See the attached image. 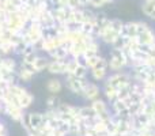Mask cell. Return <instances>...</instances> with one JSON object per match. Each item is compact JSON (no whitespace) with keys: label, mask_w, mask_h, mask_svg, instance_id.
<instances>
[{"label":"cell","mask_w":155,"mask_h":136,"mask_svg":"<svg viewBox=\"0 0 155 136\" xmlns=\"http://www.w3.org/2000/svg\"><path fill=\"white\" fill-rule=\"evenodd\" d=\"M93 76L95 80H102L107 76V68H98L94 67L93 68Z\"/></svg>","instance_id":"5b68a950"},{"label":"cell","mask_w":155,"mask_h":136,"mask_svg":"<svg viewBox=\"0 0 155 136\" xmlns=\"http://www.w3.org/2000/svg\"><path fill=\"white\" fill-rule=\"evenodd\" d=\"M150 18L153 19V21H155V10L153 11V12H151V15H150Z\"/></svg>","instance_id":"52a82bcc"},{"label":"cell","mask_w":155,"mask_h":136,"mask_svg":"<svg viewBox=\"0 0 155 136\" xmlns=\"http://www.w3.org/2000/svg\"><path fill=\"white\" fill-rule=\"evenodd\" d=\"M51 82H52V90L53 91H59L61 88V86H60V83L57 80H51Z\"/></svg>","instance_id":"8992f818"},{"label":"cell","mask_w":155,"mask_h":136,"mask_svg":"<svg viewBox=\"0 0 155 136\" xmlns=\"http://www.w3.org/2000/svg\"><path fill=\"white\" fill-rule=\"evenodd\" d=\"M104 93H105V95H106L107 101L113 102V101H114V99H117L118 90H117V88H114V87H113V86L106 85V86H105V90H104Z\"/></svg>","instance_id":"3957f363"},{"label":"cell","mask_w":155,"mask_h":136,"mask_svg":"<svg viewBox=\"0 0 155 136\" xmlns=\"http://www.w3.org/2000/svg\"><path fill=\"white\" fill-rule=\"evenodd\" d=\"M107 63H109V68L113 72H118L129 65V60L128 56L125 55V52L123 49H114V48L110 51V59Z\"/></svg>","instance_id":"6da1fadb"},{"label":"cell","mask_w":155,"mask_h":136,"mask_svg":"<svg viewBox=\"0 0 155 136\" xmlns=\"http://www.w3.org/2000/svg\"><path fill=\"white\" fill-rule=\"evenodd\" d=\"M84 93H86V98L87 99H94V101H95L99 97V87L95 85H88L87 87H86Z\"/></svg>","instance_id":"7a4b0ae2"},{"label":"cell","mask_w":155,"mask_h":136,"mask_svg":"<svg viewBox=\"0 0 155 136\" xmlns=\"http://www.w3.org/2000/svg\"><path fill=\"white\" fill-rule=\"evenodd\" d=\"M93 109L95 110L97 114H99V113L107 112V110H109V108H107V105H106V102H105V101H101V99H95V101L93 102Z\"/></svg>","instance_id":"277c9868"}]
</instances>
